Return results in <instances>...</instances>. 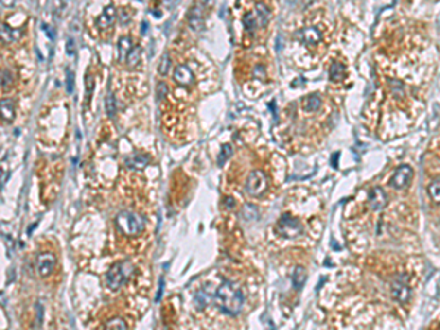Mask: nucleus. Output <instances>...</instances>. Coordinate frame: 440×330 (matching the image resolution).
Segmentation results:
<instances>
[{
  "instance_id": "1",
  "label": "nucleus",
  "mask_w": 440,
  "mask_h": 330,
  "mask_svg": "<svg viewBox=\"0 0 440 330\" xmlns=\"http://www.w3.org/2000/svg\"><path fill=\"white\" fill-rule=\"evenodd\" d=\"M216 304L223 313L229 315H238L244 305V295L241 288L232 282H223L216 291Z\"/></svg>"
},
{
  "instance_id": "2",
  "label": "nucleus",
  "mask_w": 440,
  "mask_h": 330,
  "mask_svg": "<svg viewBox=\"0 0 440 330\" xmlns=\"http://www.w3.org/2000/svg\"><path fill=\"white\" fill-rule=\"evenodd\" d=\"M116 227L126 236H135L144 229V219L134 211H121L115 217Z\"/></svg>"
},
{
  "instance_id": "3",
  "label": "nucleus",
  "mask_w": 440,
  "mask_h": 330,
  "mask_svg": "<svg viewBox=\"0 0 440 330\" xmlns=\"http://www.w3.org/2000/svg\"><path fill=\"white\" fill-rule=\"evenodd\" d=\"M132 267L128 261H118L115 263L109 272L106 273V285L110 291H118L129 278Z\"/></svg>"
},
{
  "instance_id": "4",
  "label": "nucleus",
  "mask_w": 440,
  "mask_h": 330,
  "mask_svg": "<svg viewBox=\"0 0 440 330\" xmlns=\"http://www.w3.org/2000/svg\"><path fill=\"white\" fill-rule=\"evenodd\" d=\"M302 225L301 222L291 216V214H283L279 220H278V225H276V232L283 236V238H298L301 233H302Z\"/></svg>"
},
{
  "instance_id": "5",
  "label": "nucleus",
  "mask_w": 440,
  "mask_h": 330,
  "mask_svg": "<svg viewBox=\"0 0 440 330\" xmlns=\"http://www.w3.org/2000/svg\"><path fill=\"white\" fill-rule=\"evenodd\" d=\"M245 190L252 197H261L267 190V178L261 171H252L246 178Z\"/></svg>"
},
{
  "instance_id": "6",
  "label": "nucleus",
  "mask_w": 440,
  "mask_h": 330,
  "mask_svg": "<svg viewBox=\"0 0 440 330\" xmlns=\"http://www.w3.org/2000/svg\"><path fill=\"white\" fill-rule=\"evenodd\" d=\"M412 176H414V172H412L411 166L404 164V166H399L395 171L390 184L395 190H404L409 185V182L412 181Z\"/></svg>"
},
{
  "instance_id": "7",
  "label": "nucleus",
  "mask_w": 440,
  "mask_h": 330,
  "mask_svg": "<svg viewBox=\"0 0 440 330\" xmlns=\"http://www.w3.org/2000/svg\"><path fill=\"white\" fill-rule=\"evenodd\" d=\"M56 259L52 253H41L35 260V272L40 278H47L54 267Z\"/></svg>"
},
{
  "instance_id": "8",
  "label": "nucleus",
  "mask_w": 440,
  "mask_h": 330,
  "mask_svg": "<svg viewBox=\"0 0 440 330\" xmlns=\"http://www.w3.org/2000/svg\"><path fill=\"white\" fill-rule=\"evenodd\" d=\"M173 79H175V82H178L179 86L188 87L194 82V75H193V70L187 65H179L175 68Z\"/></svg>"
},
{
  "instance_id": "9",
  "label": "nucleus",
  "mask_w": 440,
  "mask_h": 330,
  "mask_svg": "<svg viewBox=\"0 0 440 330\" xmlns=\"http://www.w3.org/2000/svg\"><path fill=\"white\" fill-rule=\"evenodd\" d=\"M387 204V195L382 188H373L370 192V207L374 211H380Z\"/></svg>"
},
{
  "instance_id": "10",
  "label": "nucleus",
  "mask_w": 440,
  "mask_h": 330,
  "mask_svg": "<svg viewBox=\"0 0 440 330\" xmlns=\"http://www.w3.org/2000/svg\"><path fill=\"white\" fill-rule=\"evenodd\" d=\"M392 294H393L395 299H398L399 302L408 301V298H409V288H408V285L405 283L404 276H401L399 279H396V280L393 282Z\"/></svg>"
},
{
  "instance_id": "11",
  "label": "nucleus",
  "mask_w": 440,
  "mask_h": 330,
  "mask_svg": "<svg viewBox=\"0 0 440 330\" xmlns=\"http://www.w3.org/2000/svg\"><path fill=\"white\" fill-rule=\"evenodd\" d=\"M298 35H299L301 41L307 46H316L321 40V34L316 27H307V28L301 30Z\"/></svg>"
},
{
  "instance_id": "12",
  "label": "nucleus",
  "mask_w": 440,
  "mask_h": 330,
  "mask_svg": "<svg viewBox=\"0 0 440 330\" xmlns=\"http://www.w3.org/2000/svg\"><path fill=\"white\" fill-rule=\"evenodd\" d=\"M115 18H116V9H115V6H112V5L106 6V8L103 9V12L100 14L99 19H97V25H99V28L106 30V28L112 27V24H113Z\"/></svg>"
},
{
  "instance_id": "13",
  "label": "nucleus",
  "mask_w": 440,
  "mask_h": 330,
  "mask_svg": "<svg viewBox=\"0 0 440 330\" xmlns=\"http://www.w3.org/2000/svg\"><path fill=\"white\" fill-rule=\"evenodd\" d=\"M150 161V157L145 154H134L125 158V164L129 169H144Z\"/></svg>"
},
{
  "instance_id": "14",
  "label": "nucleus",
  "mask_w": 440,
  "mask_h": 330,
  "mask_svg": "<svg viewBox=\"0 0 440 330\" xmlns=\"http://www.w3.org/2000/svg\"><path fill=\"white\" fill-rule=\"evenodd\" d=\"M255 18H257V22L260 27H264L267 22H269V18H270V12L267 9V6L264 3H255Z\"/></svg>"
},
{
  "instance_id": "15",
  "label": "nucleus",
  "mask_w": 440,
  "mask_h": 330,
  "mask_svg": "<svg viewBox=\"0 0 440 330\" xmlns=\"http://www.w3.org/2000/svg\"><path fill=\"white\" fill-rule=\"evenodd\" d=\"M320 106H321V99L317 94H310L302 100V107L307 112H316L320 109Z\"/></svg>"
},
{
  "instance_id": "16",
  "label": "nucleus",
  "mask_w": 440,
  "mask_h": 330,
  "mask_svg": "<svg viewBox=\"0 0 440 330\" xmlns=\"http://www.w3.org/2000/svg\"><path fill=\"white\" fill-rule=\"evenodd\" d=\"M190 24L194 30H201L203 27V6L197 5L190 15Z\"/></svg>"
},
{
  "instance_id": "17",
  "label": "nucleus",
  "mask_w": 440,
  "mask_h": 330,
  "mask_svg": "<svg viewBox=\"0 0 440 330\" xmlns=\"http://www.w3.org/2000/svg\"><path fill=\"white\" fill-rule=\"evenodd\" d=\"M134 47H132V43H131V40H129V37H122L121 40H119V43H118V53H119V59L123 62V60H126V57H128V54L131 53V50H132Z\"/></svg>"
},
{
  "instance_id": "18",
  "label": "nucleus",
  "mask_w": 440,
  "mask_h": 330,
  "mask_svg": "<svg viewBox=\"0 0 440 330\" xmlns=\"http://www.w3.org/2000/svg\"><path fill=\"white\" fill-rule=\"evenodd\" d=\"M2 118L8 122H12L14 118H15V106L8 99L2 100Z\"/></svg>"
},
{
  "instance_id": "19",
  "label": "nucleus",
  "mask_w": 440,
  "mask_h": 330,
  "mask_svg": "<svg viewBox=\"0 0 440 330\" xmlns=\"http://www.w3.org/2000/svg\"><path fill=\"white\" fill-rule=\"evenodd\" d=\"M343 76H345V66L340 62H334L330 68V79L337 82L342 81Z\"/></svg>"
},
{
  "instance_id": "20",
  "label": "nucleus",
  "mask_w": 440,
  "mask_h": 330,
  "mask_svg": "<svg viewBox=\"0 0 440 330\" xmlns=\"http://www.w3.org/2000/svg\"><path fill=\"white\" fill-rule=\"evenodd\" d=\"M105 330H128V329H126V323L123 321V318L116 317V318H112L107 321Z\"/></svg>"
},
{
  "instance_id": "21",
  "label": "nucleus",
  "mask_w": 440,
  "mask_h": 330,
  "mask_svg": "<svg viewBox=\"0 0 440 330\" xmlns=\"http://www.w3.org/2000/svg\"><path fill=\"white\" fill-rule=\"evenodd\" d=\"M242 22H244L245 30H246V31H251V33H252V31L255 30V27L258 25L257 18H255V14L252 15V12L245 14V15H244V18H242Z\"/></svg>"
},
{
  "instance_id": "22",
  "label": "nucleus",
  "mask_w": 440,
  "mask_h": 330,
  "mask_svg": "<svg viewBox=\"0 0 440 330\" xmlns=\"http://www.w3.org/2000/svg\"><path fill=\"white\" fill-rule=\"evenodd\" d=\"M305 278H307V273L302 267H297L295 272H294V276H292V280H294V285L295 288H301L305 282Z\"/></svg>"
},
{
  "instance_id": "23",
  "label": "nucleus",
  "mask_w": 440,
  "mask_h": 330,
  "mask_svg": "<svg viewBox=\"0 0 440 330\" xmlns=\"http://www.w3.org/2000/svg\"><path fill=\"white\" fill-rule=\"evenodd\" d=\"M428 194H430V197H431L433 201L440 203V181L439 179L433 181L428 185Z\"/></svg>"
},
{
  "instance_id": "24",
  "label": "nucleus",
  "mask_w": 440,
  "mask_h": 330,
  "mask_svg": "<svg viewBox=\"0 0 440 330\" xmlns=\"http://www.w3.org/2000/svg\"><path fill=\"white\" fill-rule=\"evenodd\" d=\"M230 154H232V147L229 144H223L222 150H220V154L217 156V164L219 166H223V164L226 163V160L230 157Z\"/></svg>"
},
{
  "instance_id": "25",
  "label": "nucleus",
  "mask_w": 440,
  "mask_h": 330,
  "mask_svg": "<svg viewBox=\"0 0 440 330\" xmlns=\"http://www.w3.org/2000/svg\"><path fill=\"white\" fill-rule=\"evenodd\" d=\"M140 56H141V49H140V47H134V49L131 50V53L128 54V57H126V63H128L129 66L137 65L138 60H140Z\"/></svg>"
},
{
  "instance_id": "26",
  "label": "nucleus",
  "mask_w": 440,
  "mask_h": 330,
  "mask_svg": "<svg viewBox=\"0 0 440 330\" xmlns=\"http://www.w3.org/2000/svg\"><path fill=\"white\" fill-rule=\"evenodd\" d=\"M169 69H170V57H169V54L166 53V54L161 56V60H160V63H158V72H160L161 75H166V73L169 72Z\"/></svg>"
},
{
  "instance_id": "27",
  "label": "nucleus",
  "mask_w": 440,
  "mask_h": 330,
  "mask_svg": "<svg viewBox=\"0 0 440 330\" xmlns=\"http://www.w3.org/2000/svg\"><path fill=\"white\" fill-rule=\"evenodd\" d=\"M106 112L110 118L115 116V113H116V103H115V97L112 94H109L106 97Z\"/></svg>"
},
{
  "instance_id": "28",
  "label": "nucleus",
  "mask_w": 440,
  "mask_h": 330,
  "mask_svg": "<svg viewBox=\"0 0 440 330\" xmlns=\"http://www.w3.org/2000/svg\"><path fill=\"white\" fill-rule=\"evenodd\" d=\"M14 31L6 25V24H3L2 25V37H3V40H6V41H11V40H14Z\"/></svg>"
},
{
  "instance_id": "29",
  "label": "nucleus",
  "mask_w": 440,
  "mask_h": 330,
  "mask_svg": "<svg viewBox=\"0 0 440 330\" xmlns=\"http://www.w3.org/2000/svg\"><path fill=\"white\" fill-rule=\"evenodd\" d=\"M167 91H169V88H167V86L164 84V82H158V86H157V96H158L160 100L167 96Z\"/></svg>"
},
{
  "instance_id": "30",
  "label": "nucleus",
  "mask_w": 440,
  "mask_h": 330,
  "mask_svg": "<svg viewBox=\"0 0 440 330\" xmlns=\"http://www.w3.org/2000/svg\"><path fill=\"white\" fill-rule=\"evenodd\" d=\"M195 301H197V305H198V308H200V310H203V308H204V307L209 304V298H207V295L204 296V294H201V292L197 295Z\"/></svg>"
},
{
  "instance_id": "31",
  "label": "nucleus",
  "mask_w": 440,
  "mask_h": 330,
  "mask_svg": "<svg viewBox=\"0 0 440 330\" xmlns=\"http://www.w3.org/2000/svg\"><path fill=\"white\" fill-rule=\"evenodd\" d=\"M11 82H12V75H11V72L6 70V69H3V70H2V86L6 87V86L11 84Z\"/></svg>"
},
{
  "instance_id": "32",
  "label": "nucleus",
  "mask_w": 440,
  "mask_h": 330,
  "mask_svg": "<svg viewBox=\"0 0 440 330\" xmlns=\"http://www.w3.org/2000/svg\"><path fill=\"white\" fill-rule=\"evenodd\" d=\"M66 90H68V93H72V90H73V73H72V70H68V73H66Z\"/></svg>"
},
{
  "instance_id": "33",
  "label": "nucleus",
  "mask_w": 440,
  "mask_h": 330,
  "mask_svg": "<svg viewBox=\"0 0 440 330\" xmlns=\"http://www.w3.org/2000/svg\"><path fill=\"white\" fill-rule=\"evenodd\" d=\"M73 40L72 38H68V44H66V52L69 53V54H72L73 53Z\"/></svg>"
}]
</instances>
